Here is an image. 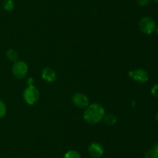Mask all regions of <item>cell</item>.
<instances>
[{
	"label": "cell",
	"instance_id": "obj_7",
	"mask_svg": "<svg viewBox=\"0 0 158 158\" xmlns=\"http://www.w3.org/2000/svg\"><path fill=\"white\" fill-rule=\"evenodd\" d=\"M88 151L90 156L94 158H100L104 153V149L101 144L98 143H92L88 147Z\"/></svg>",
	"mask_w": 158,
	"mask_h": 158
},
{
	"label": "cell",
	"instance_id": "obj_10",
	"mask_svg": "<svg viewBox=\"0 0 158 158\" xmlns=\"http://www.w3.org/2000/svg\"><path fill=\"white\" fill-rule=\"evenodd\" d=\"M103 120H104L105 123L106 125H114V124L117 122V118L113 114H108L106 116H104L103 117Z\"/></svg>",
	"mask_w": 158,
	"mask_h": 158
},
{
	"label": "cell",
	"instance_id": "obj_12",
	"mask_svg": "<svg viewBox=\"0 0 158 158\" xmlns=\"http://www.w3.org/2000/svg\"><path fill=\"white\" fill-rule=\"evenodd\" d=\"M63 158H82V156L77 150H70L65 153Z\"/></svg>",
	"mask_w": 158,
	"mask_h": 158
},
{
	"label": "cell",
	"instance_id": "obj_1",
	"mask_svg": "<svg viewBox=\"0 0 158 158\" xmlns=\"http://www.w3.org/2000/svg\"><path fill=\"white\" fill-rule=\"evenodd\" d=\"M104 116V108L100 104L94 103L86 107L83 113V119L87 123L94 125L101 122Z\"/></svg>",
	"mask_w": 158,
	"mask_h": 158
},
{
	"label": "cell",
	"instance_id": "obj_20",
	"mask_svg": "<svg viewBox=\"0 0 158 158\" xmlns=\"http://www.w3.org/2000/svg\"><path fill=\"white\" fill-rule=\"evenodd\" d=\"M155 31H156V33H157V34L158 35V26H157V27H156Z\"/></svg>",
	"mask_w": 158,
	"mask_h": 158
},
{
	"label": "cell",
	"instance_id": "obj_16",
	"mask_svg": "<svg viewBox=\"0 0 158 158\" xmlns=\"http://www.w3.org/2000/svg\"><path fill=\"white\" fill-rule=\"evenodd\" d=\"M151 0H137V4L141 7H144V6H148L151 2Z\"/></svg>",
	"mask_w": 158,
	"mask_h": 158
},
{
	"label": "cell",
	"instance_id": "obj_21",
	"mask_svg": "<svg viewBox=\"0 0 158 158\" xmlns=\"http://www.w3.org/2000/svg\"><path fill=\"white\" fill-rule=\"evenodd\" d=\"M153 1H154V2H155L158 3V0H153Z\"/></svg>",
	"mask_w": 158,
	"mask_h": 158
},
{
	"label": "cell",
	"instance_id": "obj_3",
	"mask_svg": "<svg viewBox=\"0 0 158 158\" xmlns=\"http://www.w3.org/2000/svg\"><path fill=\"white\" fill-rule=\"evenodd\" d=\"M139 28L143 33L152 34L156 29V23L153 18L150 16H143L139 22Z\"/></svg>",
	"mask_w": 158,
	"mask_h": 158
},
{
	"label": "cell",
	"instance_id": "obj_8",
	"mask_svg": "<svg viewBox=\"0 0 158 158\" xmlns=\"http://www.w3.org/2000/svg\"><path fill=\"white\" fill-rule=\"evenodd\" d=\"M41 76L42 78L45 81L48 82V83H52V82L55 81L56 79V73L54 71L52 68L46 67L44 68L41 71Z\"/></svg>",
	"mask_w": 158,
	"mask_h": 158
},
{
	"label": "cell",
	"instance_id": "obj_11",
	"mask_svg": "<svg viewBox=\"0 0 158 158\" xmlns=\"http://www.w3.org/2000/svg\"><path fill=\"white\" fill-rule=\"evenodd\" d=\"M15 8V2L13 0H4L3 2V9L7 12H11Z\"/></svg>",
	"mask_w": 158,
	"mask_h": 158
},
{
	"label": "cell",
	"instance_id": "obj_2",
	"mask_svg": "<svg viewBox=\"0 0 158 158\" xmlns=\"http://www.w3.org/2000/svg\"><path fill=\"white\" fill-rule=\"evenodd\" d=\"M23 99L28 105H32L38 102L40 99V92L36 87L34 85H28L23 91Z\"/></svg>",
	"mask_w": 158,
	"mask_h": 158
},
{
	"label": "cell",
	"instance_id": "obj_4",
	"mask_svg": "<svg viewBox=\"0 0 158 158\" xmlns=\"http://www.w3.org/2000/svg\"><path fill=\"white\" fill-rule=\"evenodd\" d=\"M29 68L26 62L22 60H17L13 64L12 68V72L14 77L17 79H23L27 74Z\"/></svg>",
	"mask_w": 158,
	"mask_h": 158
},
{
	"label": "cell",
	"instance_id": "obj_19",
	"mask_svg": "<svg viewBox=\"0 0 158 158\" xmlns=\"http://www.w3.org/2000/svg\"><path fill=\"white\" fill-rule=\"evenodd\" d=\"M155 118H156V120H157V122H158V111L157 112V113H156V115H155Z\"/></svg>",
	"mask_w": 158,
	"mask_h": 158
},
{
	"label": "cell",
	"instance_id": "obj_9",
	"mask_svg": "<svg viewBox=\"0 0 158 158\" xmlns=\"http://www.w3.org/2000/svg\"><path fill=\"white\" fill-rule=\"evenodd\" d=\"M6 57H7V59L9 61L15 63V62H16L18 60L19 54L15 50L9 49L6 52Z\"/></svg>",
	"mask_w": 158,
	"mask_h": 158
},
{
	"label": "cell",
	"instance_id": "obj_13",
	"mask_svg": "<svg viewBox=\"0 0 158 158\" xmlns=\"http://www.w3.org/2000/svg\"><path fill=\"white\" fill-rule=\"evenodd\" d=\"M144 158H158V151L154 148L151 149L145 153Z\"/></svg>",
	"mask_w": 158,
	"mask_h": 158
},
{
	"label": "cell",
	"instance_id": "obj_14",
	"mask_svg": "<svg viewBox=\"0 0 158 158\" xmlns=\"http://www.w3.org/2000/svg\"><path fill=\"white\" fill-rule=\"evenodd\" d=\"M7 112V107L6 103L0 99V119L4 117Z\"/></svg>",
	"mask_w": 158,
	"mask_h": 158
},
{
	"label": "cell",
	"instance_id": "obj_15",
	"mask_svg": "<svg viewBox=\"0 0 158 158\" xmlns=\"http://www.w3.org/2000/svg\"><path fill=\"white\" fill-rule=\"evenodd\" d=\"M151 94L154 97L157 98L158 99V83L155 84L151 88Z\"/></svg>",
	"mask_w": 158,
	"mask_h": 158
},
{
	"label": "cell",
	"instance_id": "obj_18",
	"mask_svg": "<svg viewBox=\"0 0 158 158\" xmlns=\"http://www.w3.org/2000/svg\"><path fill=\"white\" fill-rule=\"evenodd\" d=\"M152 148L155 149L156 150H157V151H158V143H155V144H154V145L153 146V147H152Z\"/></svg>",
	"mask_w": 158,
	"mask_h": 158
},
{
	"label": "cell",
	"instance_id": "obj_6",
	"mask_svg": "<svg viewBox=\"0 0 158 158\" xmlns=\"http://www.w3.org/2000/svg\"><path fill=\"white\" fill-rule=\"evenodd\" d=\"M72 102L75 106L80 108H86L89 105V99L87 96L83 93L77 92L73 95Z\"/></svg>",
	"mask_w": 158,
	"mask_h": 158
},
{
	"label": "cell",
	"instance_id": "obj_17",
	"mask_svg": "<svg viewBox=\"0 0 158 158\" xmlns=\"http://www.w3.org/2000/svg\"><path fill=\"white\" fill-rule=\"evenodd\" d=\"M33 78H32V77H30V78H29L27 80V83H28V85H33Z\"/></svg>",
	"mask_w": 158,
	"mask_h": 158
},
{
	"label": "cell",
	"instance_id": "obj_5",
	"mask_svg": "<svg viewBox=\"0 0 158 158\" xmlns=\"http://www.w3.org/2000/svg\"><path fill=\"white\" fill-rule=\"evenodd\" d=\"M128 76L138 83H145L149 80V74L148 71L141 68L132 70L128 72Z\"/></svg>",
	"mask_w": 158,
	"mask_h": 158
}]
</instances>
